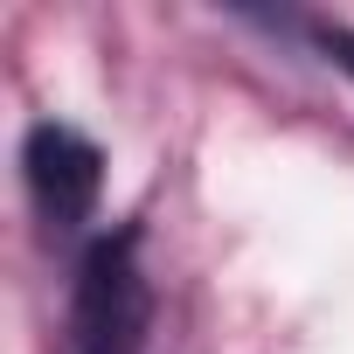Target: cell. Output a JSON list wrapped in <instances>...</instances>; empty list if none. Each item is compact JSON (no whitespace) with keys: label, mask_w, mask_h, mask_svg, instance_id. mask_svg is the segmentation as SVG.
Masks as SVG:
<instances>
[{"label":"cell","mask_w":354,"mask_h":354,"mask_svg":"<svg viewBox=\"0 0 354 354\" xmlns=\"http://www.w3.org/2000/svg\"><path fill=\"white\" fill-rule=\"evenodd\" d=\"M153 333V285L139 264V230H111L77 257L63 354H146Z\"/></svg>","instance_id":"obj_1"},{"label":"cell","mask_w":354,"mask_h":354,"mask_svg":"<svg viewBox=\"0 0 354 354\" xmlns=\"http://www.w3.org/2000/svg\"><path fill=\"white\" fill-rule=\"evenodd\" d=\"M21 174H28V195L42 209L49 230H84L97 216V195H104V153L63 125V118H42L28 125L21 139Z\"/></svg>","instance_id":"obj_2"},{"label":"cell","mask_w":354,"mask_h":354,"mask_svg":"<svg viewBox=\"0 0 354 354\" xmlns=\"http://www.w3.org/2000/svg\"><path fill=\"white\" fill-rule=\"evenodd\" d=\"M326 56H333V63L354 77V28H326Z\"/></svg>","instance_id":"obj_3"}]
</instances>
